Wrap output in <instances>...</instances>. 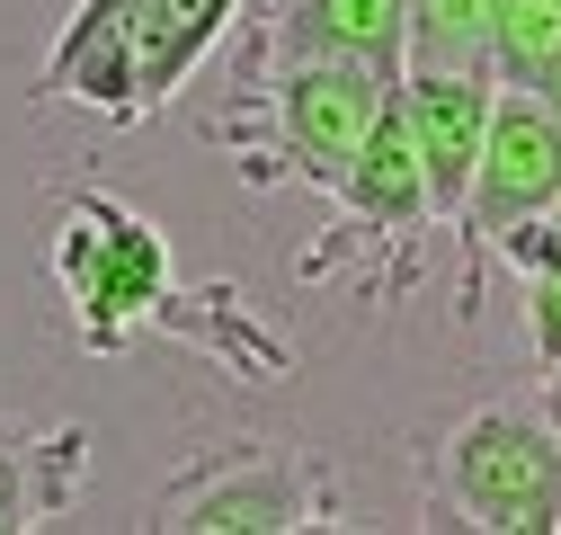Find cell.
Instances as JSON below:
<instances>
[{
	"label": "cell",
	"mask_w": 561,
	"mask_h": 535,
	"mask_svg": "<svg viewBox=\"0 0 561 535\" xmlns=\"http://www.w3.org/2000/svg\"><path fill=\"white\" fill-rule=\"evenodd\" d=\"M241 19V0H81L54 36L36 99H72L107 125H134L187 90V72Z\"/></svg>",
	"instance_id": "6da1fadb"
},
{
	"label": "cell",
	"mask_w": 561,
	"mask_h": 535,
	"mask_svg": "<svg viewBox=\"0 0 561 535\" xmlns=\"http://www.w3.org/2000/svg\"><path fill=\"white\" fill-rule=\"evenodd\" d=\"M428 526L561 535V437L535 401H481L437 437Z\"/></svg>",
	"instance_id": "7a4b0ae2"
},
{
	"label": "cell",
	"mask_w": 561,
	"mask_h": 535,
	"mask_svg": "<svg viewBox=\"0 0 561 535\" xmlns=\"http://www.w3.org/2000/svg\"><path fill=\"white\" fill-rule=\"evenodd\" d=\"M152 526L170 535H295V526H347V491L312 446L286 437H232L187 455L152 500Z\"/></svg>",
	"instance_id": "3957f363"
},
{
	"label": "cell",
	"mask_w": 561,
	"mask_h": 535,
	"mask_svg": "<svg viewBox=\"0 0 561 535\" xmlns=\"http://www.w3.org/2000/svg\"><path fill=\"white\" fill-rule=\"evenodd\" d=\"M54 286L72 295L81 349L116 357L134 330H152L161 295L179 286L170 241L152 215H134L107 187H62V224H54Z\"/></svg>",
	"instance_id": "277c9868"
},
{
	"label": "cell",
	"mask_w": 561,
	"mask_h": 535,
	"mask_svg": "<svg viewBox=\"0 0 561 535\" xmlns=\"http://www.w3.org/2000/svg\"><path fill=\"white\" fill-rule=\"evenodd\" d=\"M561 196V116L535 99V90H490V125H481V161H472V187L455 206V250H463V277H455V321H481L490 304V241L552 215Z\"/></svg>",
	"instance_id": "5b68a950"
},
{
	"label": "cell",
	"mask_w": 561,
	"mask_h": 535,
	"mask_svg": "<svg viewBox=\"0 0 561 535\" xmlns=\"http://www.w3.org/2000/svg\"><path fill=\"white\" fill-rule=\"evenodd\" d=\"M152 330H170V340L205 349L232 384H286V375H295V349L250 312L241 286H170L161 312H152Z\"/></svg>",
	"instance_id": "8992f818"
},
{
	"label": "cell",
	"mask_w": 561,
	"mask_h": 535,
	"mask_svg": "<svg viewBox=\"0 0 561 535\" xmlns=\"http://www.w3.org/2000/svg\"><path fill=\"white\" fill-rule=\"evenodd\" d=\"M90 482V429L45 420V429H0V535L45 526L81 500Z\"/></svg>",
	"instance_id": "52a82bcc"
},
{
	"label": "cell",
	"mask_w": 561,
	"mask_h": 535,
	"mask_svg": "<svg viewBox=\"0 0 561 535\" xmlns=\"http://www.w3.org/2000/svg\"><path fill=\"white\" fill-rule=\"evenodd\" d=\"M490 10L500 0H401V62L490 72Z\"/></svg>",
	"instance_id": "ba28073f"
},
{
	"label": "cell",
	"mask_w": 561,
	"mask_h": 535,
	"mask_svg": "<svg viewBox=\"0 0 561 535\" xmlns=\"http://www.w3.org/2000/svg\"><path fill=\"white\" fill-rule=\"evenodd\" d=\"M561 54V0H500L490 10V81L535 90Z\"/></svg>",
	"instance_id": "9c48e42d"
},
{
	"label": "cell",
	"mask_w": 561,
	"mask_h": 535,
	"mask_svg": "<svg viewBox=\"0 0 561 535\" xmlns=\"http://www.w3.org/2000/svg\"><path fill=\"white\" fill-rule=\"evenodd\" d=\"M517 321H526V357L561 375V268H526L517 277Z\"/></svg>",
	"instance_id": "30bf717a"
}]
</instances>
